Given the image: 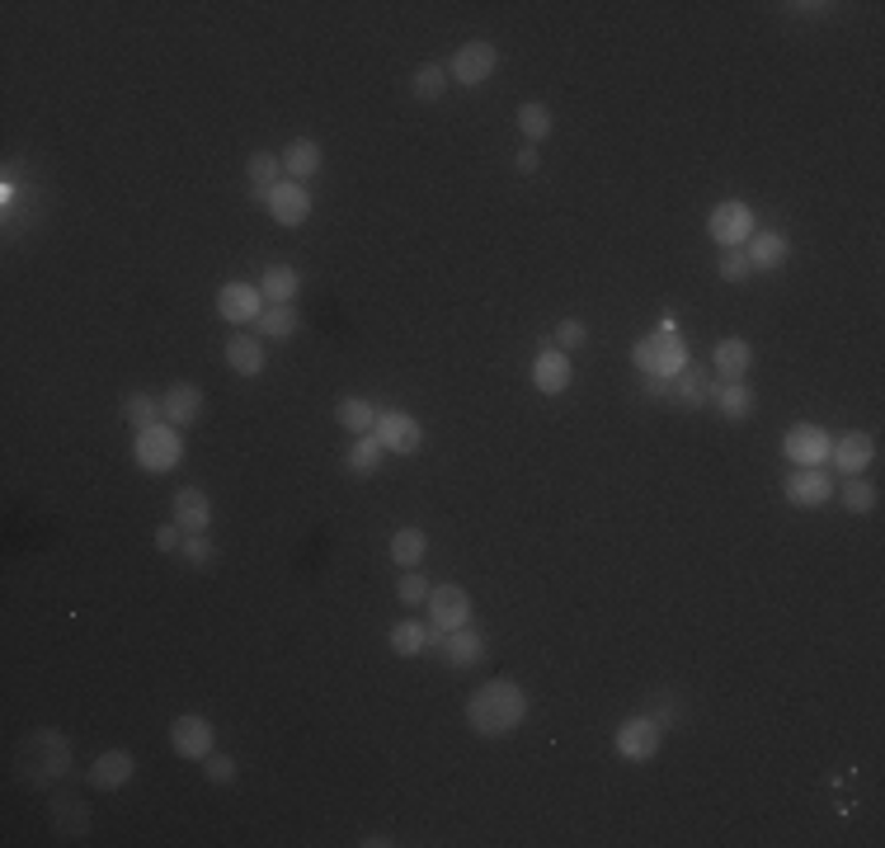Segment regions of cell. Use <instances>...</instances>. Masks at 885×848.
<instances>
[{
  "mask_svg": "<svg viewBox=\"0 0 885 848\" xmlns=\"http://www.w3.org/2000/svg\"><path fill=\"white\" fill-rule=\"evenodd\" d=\"M528 689L514 679H490L467 697V726L481 740H500L514 736L523 721H528Z\"/></svg>",
  "mask_w": 885,
  "mask_h": 848,
  "instance_id": "obj_1",
  "label": "cell"
},
{
  "mask_svg": "<svg viewBox=\"0 0 885 848\" xmlns=\"http://www.w3.org/2000/svg\"><path fill=\"white\" fill-rule=\"evenodd\" d=\"M20 778L28 787H38V792H48L62 778H71V740L57 736V731H34L20 745Z\"/></svg>",
  "mask_w": 885,
  "mask_h": 848,
  "instance_id": "obj_2",
  "label": "cell"
},
{
  "mask_svg": "<svg viewBox=\"0 0 885 848\" xmlns=\"http://www.w3.org/2000/svg\"><path fill=\"white\" fill-rule=\"evenodd\" d=\"M632 363H636V373L669 382V378H679L683 368L693 363V354H687V339L679 335V325L665 321L655 335H645L641 345L632 349Z\"/></svg>",
  "mask_w": 885,
  "mask_h": 848,
  "instance_id": "obj_3",
  "label": "cell"
},
{
  "mask_svg": "<svg viewBox=\"0 0 885 848\" xmlns=\"http://www.w3.org/2000/svg\"><path fill=\"white\" fill-rule=\"evenodd\" d=\"M132 457H137V467L146 476H165L184 463V429L175 425H152L142 429L137 443H132Z\"/></svg>",
  "mask_w": 885,
  "mask_h": 848,
  "instance_id": "obj_4",
  "label": "cell"
},
{
  "mask_svg": "<svg viewBox=\"0 0 885 848\" xmlns=\"http://www.w3.org/2000/svg\"><path fill=\"white\" fill-rule=\"evenodd\" d=\"M707 231H711V241L721 246V250H734V246H744L749 236L758 231V217H754V207H749V203L730 199V203H721V207H711Z\"/></svg>",
  "mask_w": 885,
  "mask_h": 848,
  "instance_id": "obj_5",
  "label": "cell"
},
{
  "mask_svg": "<svg viewBox=\"0 0 885 848\" xmlns=\"http://www.w3.org/2000/svg\"><path fill=\"white\" fill-rule=\"evenodd\" d=\"M494 67H500V48L486 38H471V43H462L457 57H453V67H447V76H453L457 85H486L494 76Z\"/></svg>",
  "mask_w": 885,
  "mask_h": 848,
  "instance_id": "obj_6",
  "label": "cell"
},
{
  "mask_svg": "<svg viewBox=\"0 0 885 848\" xmlns=\"http://www.w3.org/2000/svg\"><path fill=\"white\" fill-rule=\"evenodd\" d=\"M659 740H665V726L645 712V717H626L618 726V740H612V745H618V754L626 764H645V759L659 754Z\"/></svg>",
  "mask_w": 885,
  "mask_h": 848,
  "instance_id": "obj_7",
  "label": "cell"
},
{
  "mask_svg": "<svg viewBox=\"0 0 885 848\" xmlns=\"http://www.w3.org/2000/svg\"><path fill=\"white\" fill-rule=\"evenodd\" d=\"M372 434H378L382 449L396 453V457H415L419 443H424V429H419V420H415V415H405V410H378Z\"/></svg>",
  "mask_w": 885,
  "mask_h": 848,
  "instance_id": "obj_8",
  "label": "cell"
},
{
  "mask_svg": "<svg viewBox=\"0 0 885 848\" xmlns=\"http://www.w3.org/2000/svg\"><path fill=\"white\" fill-rule=\"evenodd\" d=\"M264 292H260V283H222V292H217V316L222 321H231V325H254L260 321V311H264Z\"/></svg>",
  "mask_w": 885,
  "mask_h": 848,
  "instance_id": "obj_9",
  "label": "cell"
},
{
  "mask_svg": "<svg viewBox=\"0 0 885 848\" xmlns=\"http://www.w3.org/2000/svg\"><path fill=\"white\" fill-rule=\"evenodd\" d=\"M467 622H471V594L462 585H439L429 594V628H439L447 636V632L467 628Z\"/></svg>",
  "mask_w": 885,
  "mask_h": 848,
  "instance_id": "obj_10",
  "label": "cell"
},
{
  "mask_svg": "<svg viewBox=\"0 0 885 848\" xmlns=\"http://www.w3.org/2000/svg\"><path fill=\"white\" fill-rule=\"evenodd\" d=\"M829 434H824L820 425H791L787 429V439H782V453H787V463H797V467H824L829 463Z\"/></svg>",
  "mask_w": 885,
  "mask_h": 848,
  "instance_id": "obj_11",
  "label": "cell"
},
{
  "mask_svg": "<svg viewBox=\"0 0 885 848\" xmlns=\"http://www.w3.org/2000/svg\"><path fill=\"white\" fill-rule=\"evenodd\" d=\"M787 500L797 504V510H824V504L834 500V481L824 467H797L787 476Z\"/></svg>",
  "mask_w": 885,
  "mask_h": 848,
  "instance_id": "obj_12",
  "label": "cell"
},
{
  "mask_svg": "<svg viewBox=\"0 0 885 848\" xmlns=\"http://www.w3.org/2000/svg\"><path fill=\"white\" fill-rule=\"evenodd\" d=\"M170 750L179 759H207V754H213V721L199 717V712L175 717L170 721Z\"/></svg>",
  "mask_w": 885,
  "mask_h": 848,
  "instance_id": "obj_13",
  "label": "cell"
},
{
  "mask_svg": "<svg viewBox=\"0 0 885 848\" xmlns=\"http://www.w3.org/2000/svg\"><path fill=\"white\" fill-rule=\"evenodd\" d=\"M268 217L278 222V227H307L311 222V189L297 184V180H283L274 193H268Z\"/></svg>",
  "mask_w": 885,
  "mask_h": 848,
  "instance_id": "obj_14",
  "label": "cell"
},
{
  "mask_svg": "<svg viewBox=\"0 0 885 848\" xmlns=\"http://www.w3.org/2000/svg\"><path fill=\"white\" fill-rule=\"evenodd\" d=\"M829 463L844 476H862L866 467L876 463V439L862 434V429H848V434H838L829 443Z\"/></svg>",
  "mask_w": 885,
  "mask_h": 848,
  "instance_id": "obj_15",
  "label": "cell"
},
{
  "mask_svg": "<svg viewBox=\"0 0 885 848\" xmlns=\"http://www.w3.org/2000/svg\"><path fill=\"white\" fill-rule=\"evenodd\" d=\"M707 406H716L726 420H749V415L758 410V396H754V386H749V378H711Z\"/></svg>",
  "mask_w": 885,
  "mask_h": 848,
  "instance_id": "obj_16",
  "label": "cell"
},
{
  "mask_svg": "<svg viewBox=\"0 0 885 848\" xmlns=\"http://www.w3.org/2000/svg\"><path fill=\"white\" fill-rule=\"evenodd\" d=\"M203 406H207V396H203V386H193V382H175L170 392L160 396V415H165V425H175V429L199 425Z\"/></svg>",
  "mask_w": 885,
  "mask_h": 848,
  "instance_id": "obj_17",
  "label": "cell"
},
{
  "mask_svg": "<svg viewBox=\"0 0 885 848\" xmlns=\"http://www.w3.org/2000/svg\"><path fill=\"white\" fill-rule=\"evenodd\" d=\"M570 382H575V363H570V354L551 349V339H547L533 363V386L542 396H561V392H570Z\"/></svg>",
  "mask_w": 885,
  "mask_h": 848,
  "instance_id": "obj_18",
  "label": "cell"
},
{
  "mask_svg": "<svg viewBox=\"0 0 885 848\" xmlns=\"http://www.w3.org/2000/svg\"><path fill=\"white\" fill-rule=\"evenodd\" d=\"M132 773H137V759H132V750H104L95 764H89L85 783L95 787V792H118V787L132 783Z\"/></svg>",
  "mask_w": 885,
  "mask_h": 848,
  "instance_id": "obj_19",
  "label": "cell"
},
{
  "mask_svg": "<svg viewBox=\"0 0 885 848\" xmlns=\"http://www.w3.org/2000/svg\"><path fill=\"white\" fill-rule=\"evenodd\" d=\"M744 255H749V264H754V274H773V270H782L787 264L791 241L782 231H754L744 241Z\"/></svg>",
  "mask_w": 885,
  "mask_h": 848,
  "instance_id": "obj_20",
  "label": "cell"
},
{
  "mask_svg": "<svg viewBox=\"0 0 885 848\" xmlns=\"http://www.w3.org/2000/svg\"><path fill=\"white\" fill-rule=\"evenodd\" d=\"M439 650H443V660L453 665V669H476V665L490 656V650H486V636L476 632L471 622H467V628H457V632H447Z\"/></svg>",
  "mask_w": 885,
  "mask_h": 848,
  "instance_id": "obj_21",
  "label": "cell"
},
{
  "mask_svg": "<svg viewBox=\"0 0 885 848\" xmlns=\"http://www.w3.org/2000/svg\"><path fill=\"white\" fill-rule=\"evenodd\" d=\"M227 368L236 378H260L264 368H268V354H264V339L260 335H231L227 339Z\"/></svg>",
  "mask_w": 885,
  "mask_h": 848,
  "instance_id": "obj_22",
  "label": "cell"
},
{
  "mask_svg": "<svg viewBox=\"0 0 885 848\" xmlns=\"http://www.w3.org/2000/svg\"><path fill=\"white\" fill-rule=\"evenodd\" d=\"M321 160H325V152H321L316 138H292L288 146H283V175L297 180V184H307L311 175L321 170Z\"/></svg>",
  "mask_w": 885,
  "mask_h": 848,
  "instance_id": "obj_23",
  "label": "cell"
},
{
  "mask_svg": "<svg viewBox=\"0 0 885 848\" xmlns=\"http://www.w3.org/2000/svg\"><path fill=\"white\" fill-rule=\"evenodd\" d=\"M175 524L184 533H207L213 528V504H207V495L199 486H179L175 495Z\"/></svg>",
  "mask_w": 885,
  "mask_h": 848,
  "instance_id": "obj_24",
  "label": "cell"
},
{
  "mask_svg": "<svg viewBox=\"0 0 885 848\" xmlns=\"http://www.w3.org/2000/svg\"><path fill=\"white\" fill-rule=\"evenodd\" d=\"M669 401H679V406L687 410H702L711 401V378H707V368H697V363H687L679 378H669Z\"/></svg>",
  "mask_w": 885,
  "mask_h": 848,
  "instance_id": "obj_25",
  "label": "cell"
},
{
  "mask_svg": "<svg viewBox=\"0 0 885 848\" xmlns=\"http://www.w3.org/2000/svg\"><path fill=\"white\" fill-rule=\"evenodd\" d=\"M711 368H716V378H749V368H754V345L740 335H726L721 345L711 349Z\"/></svg>",
  "mask_w": 885,
  "mask_h": 848,
  "instance_id": "obj_26",
  "label": "cell"
},
{
  "mask_svg": "<svg viewBox=\"0 0 885 848\" xmlns=\"http://www.w3.org/2000/svg\"><path fill=\"white\" fill-rule=\"evenodd\" d=\"M246 175H250V199L254 203H268V193L288 180V175H283V156H274V152H254Z\"/></svg>",
  "mask_w": 885,
  "mask_h": 848,
  "instance_id": "obj_27",
  "label": "cell"
},
{
  "mask_svg": "<svg viewBox=\"0 0 885 848\" xmlns=\"http://www.w3.org/2000/svg\"><path fill=\"white\" fill-rule=\"evenodd\" d=\"M52 829H57L62 839H85V835H89V811H85V801L71 797V792H57V797H52Z\"/></svg>",
  "mask_w": 885,
  "mask_h": 848,
  "instance_id": "obj_28",
  "label": "cell"
},
{
  "mask_svg": "<svg viewBox=\"0 0 885 848\" xmlns=\"http://www.w3.org/2000/svg\"><path fill=\"white\" fill-rule=\"evenodd\" d=\"M260 292L268 307H288L297 292H302V274L292 270V264H268V270L260 274Z\"/></svg>",
  "mask_w": 885,
  "mask_h": 848,
  "instance_id": "obj_29",
  "label": "cell"
},
{
  "mask_svg": "<svg viewBox=\"0 0 885 848\" xmlns=\"http://www.w3.org/2000/svg\"><path fill=\"white\" fill-rule=\"evenodd\" d=\"M514 123H518V132H523V138H528V142L537 146V142H547L551 132H557V114H551L542 99H528V104H518Z\"/></svg>",
  "mask_w": 885,
  "mask_h": 848,
  "instance_id": "obj_30",
  "label": "cell"
},
{
  "mask_svg": "<svg viewBox=\"0 0 885 848\" xmlns=\"http://www.w3.org/2000/svg\"><path fill=\"white\" fill-rule=\"evenodd\" d=\"M447 85H453V76H447V67L443 62H424L410 76V95L419 99V104H439L443 95H447Z\"/></svg>",
  "mask_w": 885,
  "mask_h": 848,
  "instance_id": "obj_31",
  "label": "cell"
},
{
  "mask_svg": "<svg viewBox=\"0 0 885 848\" xmlns=\"http://www.w3.org/2000/svg\"><path fill=\"white\" fill-rule=\"evenodd\" d=\"M424 552H429L424 528H396V533H392V561L400 565V571H419Z\"/></svg>",
  "mask_w": 885,
  "mask_h": 848,
  "instance_id": "obj_32",
  "label": "cell"
},
{
  "mask_svg": "<svg viewBox=\"0 0 885 848\" xmlns=\"http://www.w3.org/2000/svg\"><path fill=\"white\" fill-rule=\"evenodd\" d=\"M335 420L349 429L354 439H363V434H372V425H378V406H372V401H363V396H344L339 410H335Z\"/></svg>",
  "mask_w": 885,
  "mask_h": 848,
  "instance_id": "obj_33",
  "label": "cell"
},
{
  "mask_svg": "<svg viewBox=\"0 0 885 848\" xmlns=\"http://www.w3.org/2000/svg\"><path fill=\"white\" fill-rule=\"evenodd\" d=\"M123 420L137 429H152V425H165V415H160V401L156 396H146V392H128L123 396Z\"/></svg>",
  "mask_w": 885,
  "mask_h": 848,
  "instance_id": "obj_34",
  "label": "cell"
},
{
  "mask_svg": "<svg viewBox=\"0 0 885 848\" xmlns=\"http://www.w3.org/2000/svg\"><path fill=\"white\" fill-rule=\"evenodd\" d=\"M292 331H297L292 302L288 307H264L260 321H254V335H260V339H292Z\"/></svg>",
  "mask_w": 885,
  "mask_h": 848,
  "instance_id": "obj_35",
  "label": "cell"
},
{
  "mask_svg": "<svg viewBox=\"0 0 885 848\" xmlns=\"http://www.w3.org/2000/svg\"><path fill=\"white\" fill-rule=\"evenodd\" d=\"M382 457H386L382 439L378 434H363V439H354V449H349V471L354 476H378L382 471Z\"/></svg>",
  "mask_w": 885,
  "mask_h": 848,
  "instance_id": "obj_36",
  "label": "cell"
},
{
  "mask_svg": "<svg viewBox=\"0 0 885 848\" xmlns=\"http://www.w3.org/2000/svg\"><path fill=\"white\" fill-rule=\"evenodd\" d=\"M392 650H396V656H405V660L424 656V650H429V628H419V622H396V628H392Z\"/></svg>",
  "mask_w": 885,
  "mask_h": 848,
  "instance_id": "obj_37",
  "label": "cell"
},
{
  "mask_svg": "<svg viewBox=\"0 0 885 848\" xmlns=\"http://www.w3.org/2000/svg\"><path fill=\"white\" fill-rule=\"evenodd\" d=\"M876 486L872 481H862V476H852V481L844 486V510L848 514H872L876 510Z\"/></svg>",
  "mask_w": 885,
  "mask_h": 848,
  "instance_id": "obj_38",
  "label": "cell"
},
{
  "mask_svg": "<svg viewBox=\"0 0 885 848\" xmlns=\"http://www.w3.org/2000/svg\"><path fill=\"white\" fill-rule=\"evenodd\" d=\"M429 594H433V585L419 571H400V580H396V599L405 604V608H419V604H429Z\"/></svg>",
  "mask_w": 885,
  "mask_h": 848,
  "instance_id": "obj_39",
  "label": "cell"
},
{
  "mask_svg": "<svg viewBox=\"0 0 885 848\" xmlns=\"http://www.w3.org/2000/svg\"><path fill=\"white\" fill-rule=\"evenodd\" d=\"M716 274H721L726 283H744L749 274H754V264H749L744 246H734V250H721V260H716Z\"/></svg>",
  "mask_w": 885,
  "mask_h": 848,
  "instance_id": "obj_40",
  "label": "cell"
},
{
  "mask_svg": "<svg viewBox=\"0 0 885 848\" xmlns=\"http://www.w3.org/2000/svg\"><path fill=\"white\" fill-rule=\"evenodd\" d=\"M179 557L189 565H213L217 561V542L203 538V533H184V547H179Z\"/></svg>",
  "mask_w": 885,
  "mask_h": 848,
  "instance_id": "obj_41",
  "label": "cell"
},
{
  "mask_svg": "<svg viewBox=\"0 0 885 848\" xmlns=\"http://www.w3.org/2000/svg\"><path fill=\"white\" fill-rule=\"evenodd\" d=\"M579 345H589V325H584V321H575V316H570V321H561L557 325V335H551V349H579Z\"/></svg>",
  "mask_w": 885,
  "mask_h": 848,
  "instance_id": "obj_42",
  "label": "cell"
},
{
  "mask_svg": "<svg viewBox=\"0 0 885 848\" xmlns=\"http://www.w3.org/2000/svg\"><path fill=\"white\" fill-rule=\"evenodd\" d=\"M203 773H207V783H213V787H227V783H236V759L213 750V754L203 759Z\"/></svg>",
  "mask_w": 885,
  "mask_h": 848,
  "instance_id": "obj_43",
  "label": "cell"
},
{
  "mask_svg": "<svg viewBox=\"0 0 885 848\" xmlns=\"http://www.w3.org/2000/svg\"><path fill=\"white\" fill-rule=\"evenodd\" d=\"M179 547H184V528L170 518L165 528H156V552H179Z\"/></svg>",
  "mask_w": 885,
  "mask_h": 848,
  "instance_id": "obj_44",
  "label": "cell"
},
{
  "mask_svg": "<svg viewBox=\"0 0 885 848\" xmlns=\"http://www.w3.org/2000/svg\"><path fill=\"white\" fill-rule=\"evenodd\" d=\"M537 166H542V156H537V146H523V152L514 156V170H518V175H537Z\"/></svg>",
  "mask_w": 885,
  "mask_h": 848,
  "instance_id": "obj_45",
  "label": "cell"
},
{
  "mask_svg": "<svg viewBox=\"0 0 885 848\" xmlns=\"http://www.w3.org/2000/svg\"><path fill=\"white\" fill-rule=\"evenodd\" d=\"M358 844H363V848H386L392 839H386V835H368V839H358Z\"/></svg>",
  "mask_w": 885,
  "mask_h": 848,
  "instance_id": "obj_46",
  "label": "cell"
}]
</instances>
